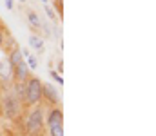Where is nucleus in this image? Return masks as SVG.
<instances>
[{"instance_id": "nucleus-1", "label": "nucleus", "mask_w": 156, "mask_h": 136, "mask_svg": "<svg viewBox=\"0 0 156 136\" xmlns=\"http://www.w3.org/2000/svg\"><path fill=\"white\" fill-rule=\"evenodd\" d=\"M42 80L38 76H29L26 80V96H24V103L27 107L38 105L42 102Z\"/></svg>"}, {"instance_id": "nucleus-2", "label": "nucleus", "mask_w": 156, "mask_h": 136, "mask_svg": "<svg viewBox=\"0 0 156 136\" xmlns=\"http://www.w3.org/2000/svg\"><path fill=\"white\" fill-rule=\"evenodd\" d=\"M42 131H44V111L38 105H35V109L29 113L26 120V133L27 136H40Z\"/></svg>"}, {"instance_id": "nucleus-3", "label": "nucleus", "mask_w": 156, "mask_h": 136, "mask_svg": "<svg viewBox=\"0 0 156 136\" xmlns=\"http://www.w3.org/2000/svg\"><path fill=\"white\" fill-rule=\"evenodd\" d=\"M2 111H4V116L7 120H15L16 116H20V100L15 96V94H7L4 96V103H2Z\"/></svg>"}, {"instance_id": "nucleus-4", "label": "nucleus", "mask_w": 156, "mask_h": 136, "mask_svg": "<svg viewBox=\"0 0 156 136\" xmlns=\"http://www.w3.org/2000/svg\"><path fill=\"white\" fill-rule=\"evenodd\" d=\"M42 98H45L47 103H51L55 107L60 103V96H58V92H56L53 84H42Z\"/></svg>"}, {"instance_id": "nucleus-5", "label": "nucleus", "mask_w": 156, "mask_h": 136, "mask_svg": "<svg viewBox=\"0 0 156 136\" xmlns=\"http://www.w3.org/2000/svg\"><path fill=\"white\" fill-rule=\"evenodd\" d=\"M13 73H15V78H16V82H26V80L31 76V71H29V67H27L26 60H24L20 65H16V67L13 69Z\"/></svg>"}, {"instance_id": "nucleus-6", "label": "nucleus", "mask_w": 156, "mask_h": 136, "mask_svg": "<svg viewBox=\"0 0 156 136\" xmlns=\"http://www.w3.org/2000/svg\"><path fill=\"white\" fill-rule=\"evenodd\" d=\"M56 124H64V113L60 107H53L47 114V127L56 125Z\"/></svg>"}, {"instance_id": "nucleus-7", "label": "nucleus", "mask_w": 156, "mask_h": 136, "mask_svg": "<svg viewBox=\"0 0 156 136\" xmlns=\"http://www.w3.org/2000/svg\"><path fill=\"white\" fill-rule=\"evenodd\" d=\"M24 60H26V58H24V54H22V49H20V47H15V49L9 53V60H7V62H9L11 69H15V67L20 65Z\"/></svg>"}, {"instance_id": "nucleus-8", "label": "nucleus", "mask_w": 156, "mask_h": 136, "mask_svg": "<svg viewBox=\"0 0 156 136\" xmlns=\"http://www.w3.org/2000/svg\"><path fill=\"white\" fill-rule=\"evenodd\" d=\"M27 20H29V24H31V27H35V29L42 26V22H40L38 15H37V13H35L33 9H29V11H27Z\"/></svg>"}, {"instance_id": "nucleus-9", "label": "nucleus", "mask_w": 156, "mask_h": 136, "mask_svg": "<svg viewBox=\"0 0 156 136\" xmlns=\"http://www.w3.org/2000/svg\"><path fill=\"white\" fill-rule=\"evenodd\" d=\"M29 45H31L33 49H37V51H42L44 42H42V38H40V37H37V35H31V37H29Z\"/></svg>"}, {"instance_id": "nucleus-10", "label": "nucleus", "mask_w": 156, "mask_h": 136, "mask_svg": "<svg viewBox=\"0 0 156 136\" xmlns=\"http://www.w3.org/2000/svg\"><path fill=\"white\" fill-rule=\"evenodd\" d=\"M49 134L51 136H64V124H56L49 127Z\"/></svg>"}, {"instance_id": "nucleus-11", "label": "nucleus", "mask_w": 156, "mask_h": 136, "mask_svg": "<svg viewBox=\"0 0 156 136\" xmlns=\"http://www.w3.org/2000/svg\"><path fill=\"white\" fill-rule=\"evenodd\" d=\"M26 64H27V67H29V71H35V69H37V65H38V62H37V58H35V56H31V54L27 56V62H26Z\"/></svg>"}, {"instance_id": "nucleus-12", "label": "nucleus", "mask_w": 156, "mask_h": 136, "mask_svg": "<svg viewBox=\"0 0 156 136\" xmlns=\"http://www.w3.org/2000/svg\"><path fill=\"white\" fill-rule=\"evenodd\" d=\"M45 13H47V16H49L51 20H56V16H55V13H53V9H51V7H47V4H45Z\"/></svg>"}, {"instance_id": "nucleus-13", "label": "nucleus", "mask_w": 156, "mask_h": 136, "mask_svg": "<svg viewBox=\"0 0 156 136\" xmlns=\"http://www.w3.org/2000/svg\"><path fill=\"white\" fill-rule=\"evenodd\" d=\"M51 76H53V78H55V80H56V82H58V84H64V80H62V76H58V75H56V73H55V71H53V73H51Z\"/></svg>"}, {"instance_id": "nucleus-14", "label": "nucleus", "mask_w": 156, "mask_h": 136, "mask_svg": "<svg viewBox=\"0 0 156 136\" xmlns=\"http://www.w3.org/2000/svg\"><path fill=\"white\" fill-rule=\"evenodd\" d=\"M4 42H5V35H4V31L0 29V49L4 47Z\"/></svg>"}, {"instance_id": "nucleus-15", "label": "nucleus", "mask_w": 156, "mask_h": 136, "mask_svg": "<svg viewBox=\"0 0 156 136\" xmlns=\"http://www.w3.org/2000/svg\"><path fill=\"white\" fill-rule=\"evenodd\" d=\"M5 5H7V9H13V0H5Z\"/></svg>"}, {"instance_id": "nucleus-16", "label": "nucleus", "mask_w": 156, "mask_h": 136, "mask_svg": "<svg viewBox=\"0 0 156 136\" xmlns=\"http://www.w3.org/2000/svg\"><path fill=\"white\" fill-rule=\"evenodd\" d=\"M42 2H44V4H47V0H42Z\"/></svg>"}, {"instance_id": "nucleus-17", "label": "nucleus", "mask_w": 156, "mask_h": 136, "mask_svg": "<svg viewBox=\"0 0 156 136\" xmlns=\"http://www.w3.org/2000/svg\"><path fill=\"white\" fill-rule=\"evenodd\" d=\"M18 2H26V0H18Z\"/></svg>"}]
</instances>
